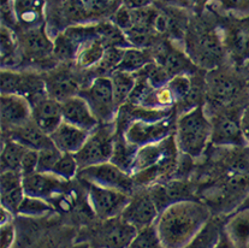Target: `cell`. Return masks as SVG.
I'll return each instance as SVG.
<instances>
[{
    "mask_svg": "<svg viewBox=\"0 0 249 248\" xmlns=\"http://www.w3.org/2000/svg\"><path fill=\"white\" fill-rule=\"evenodd\" d=\"M106 49H107V46L99 35L98 37L89 40L81 47L73 64L78 69L85 70V71L86 70H94L103 60Z\"/></svg>",
    "mask_w": 249,
    "mask_h": 248,
    "instance_id": "4316f807",
    "label": "cell"
},
{
    "mask_svg": "<svg viewBox=\"0 0 249 248\" xmlns=\"http://www.w3.org/2000/svg\"><path fill=\"white\" fill-rule=\"evenodd\" d=\"M89 131L83 130L77 126L63 122L55 129L54 133L50 135L53 145L63 153L76 154L89 136Z\"/></svg>",
    "mask_w": 249,
    "mask_h": 248,
    "instance_id": "cb8c5ba5",
    "label": "cell"
},
{
    "mask_svg": "<svg viewBox=\"0 0 249 248\" xmlns=\"http://www.w3.org/2000/svg\"><path fill=\"white\" fill-rule=\"evenodd\" d=\"M30 104H32L33 121L47 135L54 133L55 129L64 122L62 103L52 99L48 97V94L33 100Z\"/></svg>",
    "mask_w": 249,
    "mask_h": 248,
    "instance_id": "ffe728a7",
    "label": "cell"
},
{
    "mask_svg": "<svg viewBox=\"0 0 249 248\" xmlns=\"http://www.w3.org/2000/svg\"><path fill=\"white\" fill-rule=\"evenodd\" d=\"M70 182L51 173H36L23 177V188L25 195L51 200L64 195Z\"/></svg>",
    "mask_w": 249,
    "mask_h": 248,
    "instance_id": "ac0fdd59",
    "label": "cell"
},
{
    "mask_svg": "<svg viewBox=\"0 0 249 248\" xmlns=\"http://www.w3.org/2000/svg\"><path fill=\"white\" fill-rule=\"evenodd\" d=\"M176 121L172 115L159 120H136L129 123L122 134L129 143L142 147L159 142L175 134Z\"/></svg>",
    "mask_w": 249,
    "mask_h": 248,
    "instance_id": "7c38bea8",
    "label": "cell"
},
{
    "mask_svg": "<svg viewBox=\"0 0 249 248\" xmlns=\"http://www.w3.org/2000/svg\"><path fill=\"white\" fill-rule=\"evenodd\" d=\"M77 178L86 184H95L105 188L117 189L130 195H133L137 189L131 175L122 170L111 161L80 169Z\"/></svg>",
    "mask_w": 249,
    "mask_h": 248,
    "instance_id": "8fae6325",
    "label": "cell"
},
{
    "mask_svg": "<svg viewBox=\"0 0 249 248\" xmlns=\"http://www.w3.org/2000/svg\"><path fill=\"white\" fill-rule=\"evenodd\" d=\"M137 149L139 147L131 145L125 140L123 134H116L111 163H113L125 173L130 174Z\"/></svg>",
    "mask_w": 249,
    "mask_h": 248,
    "instance_id": "4dcf8cb0",
    "label": "cell"
},
{
    "mask_svg": "<svg viewBox=\"0 0 249 248\" xmlns=\"http://www.w3.org/2000/svg\"><path fill=\"white\" fill-rule=\"evenodd\" d=\"M0 236H1V248H11L16 239V229L12 222L1 225Z\"/></svg>",
    "mask_w": 249,
    "mask_h": 248,
    "instance_id": "60d3db41",
    "label": "cell"
},
{
    "mask_svg": "<svg viewBox=\"0 0 249 248\" xmlns=\"http://www.w3.org/2000/svg\"><path fill=\"white\" fill-rule=\"evenodd\" d=\"M211 136L212 124L205 105L184 111L177 118L175 138L183 156L189 157L193 160L201 158L211 145Z\"/></svg>",
    "mask_w": 249,
    "mask_h": 248,
    "instance_id": "277c9868",
    "label": "cell"
},
{
    "mask_svg": "<svg viewBox=\"0 0 249 248\" xmlns=\"http://www.w3.org/2000/svg\"><path fill=\"white\" fill-rule=\"evenodd\" d=\"M129 248H165L160 240L156 224L137 230Z\"/></svg>",
    "mask_w": 249,
    "mask_h": 248,
    "instance_id": "8d00e7d4",
    "label": "cell"
},
{
    "mask_svg": "<svg viewBox=\"0 0 249 248\" xmlns=\"http://www.w3.org/2000/svg\"><path fill=\"white\" fill-rule=\"evenodd\" d=\"M37 165H39V151L35 149H28L27 153L23 157L21 164V174L22 176H28L37 171Z\"/></svg>",
    "mask_w": 249,
    "mask_h": 248,
    "instance_id": "ab89813d",
    "label": "cell"
},
{
    "mask_svg": "<svg viewBox=\"0 0 249 248\" xmlns=\"http://www.w3.org/2000/svg\"><path fill=\"white\" fill-rule=\"evenodd\" d=\"M238 68L227 62L206 71V108H243L249 104V87Z\"/></svg>",
    "mask_w": 249,
    "mask_h": 248,
    "instance_id": "3957f363",
    "label": "cell"
},
{
    "mask_svg": "<svg viewBox=\"0 0 249 248\" xmlns=\"http://www.w3.org/2000/svg\"><path fill=\"white\" fill-rule=\"evenodd\" d=\"M240 123L241 129H242L243 138H245L246 143H247V146L249 147V104L243 108L242 112H241Z\"/></svg>",
    "mask_w": 249,
    "mask_h": 248,
    "instance_id": "b9f144b4",
    "label": "cell"
},
{
    "mask_svg": "<svg viewBox=\"0 0 249 248\" xmlns=\"http://www.w3.org/2000/svg\"><path fill=\"white\" fill-rule=\"evenodd\" d=\"M243 108L205 107L212 124L211 145L214 147H245L247 146L240 123L241 112Z\"/></svg>",
    "mask_w": 249,
    "mask_h": 248,
    "instance_id": "5b68a950",
    "label": "cell"
},
{
    "mask_svg": "<svg viewBox=\"0 0 249 248\" xmlns=\"http://www.w3.org/2000/svg\"><path fill=\"white\" fill-rule=\"evenodd\" d=\"M160 211L148 188H137L121 217L137 230L156 224Z\"/></svg>",
    "mask_w": 249,
    "mask_h": 248,
    "instance_id": "9a60e30c",
    "label": "cell"
},
{
    "mask_svg": "<svg viewBox=\"0 0 249 248\" xmlns=\"http://www.w3.org/2000/svg\"><path fill=\"white\" fill-rule=\"evenodd\" d=\"M0 112L2 131L11 130L33 120L32 104L18 94H1Z\"/></svg>",
    "mask_w": 249,
    "mask_h": 248,
    "instance_id": "d6986e66",
    "label": "cell"
},
{
    "mask_svg": "<svg viewBox=\"0 0 249 248\" xmlns=\"http://www.w3.org/2000/svg\"><path fill=\"white\" fill-rule=\"evenodd\" d=\"M53 210H54V207L47 200L25 195L17 214L25 217H41L44 214H47L48 212L53 211Z\"/></svg>",
    "mask_w": 249,
    "mask_h": 248,
    "instance_id": "e575fe53",
    "label": "cell"
},
{
    "mask_svg": "<svg viewBox=\"0 0 249 248\" xmlns=\"http://www.w3.org/2000/svg\"><path fill=\"white\" fill-rule=\"evenodd\" d=\"M46 92L52 99L64 103L65 100L78 95L83 89L80 77L69 68H53L45 72Z\"/></svg>",
    "mask_w": 249,
    "mask_h": 248,
    "instance_id": "e0dca14e",
    "label": "cell"
},
{
    "mask_svg": "<svg viewBox=\"0 0 249 248\" xmlns=\"http://www.w3.org/2000/svg\"><path fill=\"white\" fill-rule=\"evenodd\" d=\"M64 122L91 133L99 126V121L85 98L80 94L62 103Z\"/></svg>",
    "mask_w": 249,
    "mask_h": 248,
    "instance_id": "44dd1931",
    "label": "cell"
},
{
    "mask_svg": "<svg viewBox=\"0 0 249 248\" xmlns=\"http://www.w3.org/2000/svg\"><path fill=\"white\" fill-rule=\"evenodd\" d=\"M29 148L9 138H2L1 171H19L23 157Z\"/></svg>",
    "mask_w": 249,
    "mask_h": 248,
    "instance_id": "f546056e",
    "label": "cell"
},
{
    "mask_svg": "<svg viewBox=\"0 0 249 248\" xmlns=\"http://www.w3.org/2000/svg\"><path fill=\"white\" fill-rule=\"evenodd\" d=\"M91 111L100 124L114 123L118 113V106L113 94L112 81L110 76H94L88 85L81 90Z\"/></svg>",
    "mask_w": 249,
    "mask_h": 248,
    "instance_id": "8992f818",
    "label": "cell"
},
{
    "mask_svg": "<svg viewBox=\"0 0 249 248\" xmlns=\"http://www.w3.org/2000/svg\"><path fill=\"white\" fill-rule=\"evenodd\" d=\"M224 227L225 222L220 219V216H212L185 248H217L224 234Z\"/></svg>",
    "mask_w": 249,
    "mask_h": 248,
    "instance_id": "83f0119b",
    "label": "cell"
},
{
    "mask_svg": "<svg viewBox=\"0 0 249 248\" xmlns=\"http://www.w3.org/2000/svg\"><path fill=\"white\" fill-rule=\"evenodd\" d=\"M0 210H1V211H0V219H1V225L12 222L15 214L11 213L10 211H7V210L5 209V207H2V206H1V209H0Z\"/></svg>",
    "mask_w": 249,
    "mask_h": 248,
    "instance_id": "f6af8a7d",
    "label": "cell"
},
{
    "mask_svg": "<svg viewBox=\"0 0 249 248\" xmlns=\"http://www.w3.org/2000/svg\"><path fill=\"white\" fill-rule=\"evenodd\" d=\"M154 62L153 53L151 50L137 49V47H128L124 50L123 58L121 64L118 65L117 71H125L130 74H136L142 69Z\"/></svg>",
    "mask_w": 249,
    "mask_h": 248,
    "instance_id": "f1b7e54d",
    "label": "cell"
},
{
    "mask_svg": "<svg viewBox=\"0 0 249 248\" xmlns=\"http://www.w3.org/2000/svg\"><path fill=\"white\" fill-rule=\"evenodd\" d=\"M208 10L220 16L248 17L249 0H212Z\"/></svg>",
    "mask_w": 249,
    "mask_h": 248,
    "instance_id": "d6a6232c",
    "label": "cell"
},
{
    "mask_svg": "<svg viewBox=\"0 0 249 248\" xmlns=\"http://www.w3.org/2000/svg\"><path fill=\"white\" fill-rule=\"evenodd\" d=\"M212 0H192V14L200 16L210 9Z\"/></svg>",
    "mask_w": 249,
    "mask_h": 248,
    "instance_id": "7bdbcfd3",
    "label": "cell"
},
{
    "mask_svg": "<svg viewBox=\"0 0 249 248\" xmlns=\"http://www.w3.org/2000/svg\"><path fill=\"white\" fill-rule=\"evenodd\" d=\"M116 138V124H99L88 136L82 148L75 154L80 169L111 161Z\"/></svg>",
    "mask_w": 249,
    "mask_h": 248,
    "instance_id": "ba28073f",
    "label": "cell"
},
{
    "mask_svg": "<svg viewBox=\"0 0 249 248\" xmlns=\"http://www.w3.org/2000/svg\"><path fill=\"white\" fill-rule=\"evenodd\" d=\"M63 15L68 28L71 25L93 23L82 0H64Z\"/></svg>",
    "mask_w": 249,
    "mask_h": 248,
    "instance_id": "836d02e7",
    "label": "cell"
},
{
    "mask_svg": "<svg viewBox=\"0 0 249 248\" xmlns=\"http://www.w3.org/2000/svg\"><path fill=\"white\" fill-rule=\"evenodd\" d=\"M222 34L228 62L236 68L249 60V16H222Z\"/></svg>",
    "mask_w": 249,
    "mask_h": 248,
    "instance_id": "52a82bcc",
    "label": "cell"
},
{
    "mask_svg": "<svg viewBox=\"0 0 249 248\" xmlns=\"http://www.w3.org/2000/svg\"><path fill=\"white\" fill-rule=\"evenodd\" d=\"M246 67V75H245V78H246V82H247L248 87H249V60L247 62V64L245 65Z\"/></svg>",
    "mask_w": 249,
    "mask_h": 248,
    "instance_id": "7dc6e473",
    "label": "cell"
},
{
    "mask_svg": "<svg viewBox=\"0 0 249 248\" xmlns=\"http://www.w3.org/2000/svg\"><path fill=\"white\" fill-rule=\"evenodd\" d=\"M137 229L121 216L110 219H99L89 229L90 244L96 248H129L136 236Z\"/></svg>",
    "mask_w": 249,
    "mask_h": 248,
    "instance_id": "30bf717a",
    "label": "cell"
},
{
    "mask_svg": "<svg viewBox=\"0 0 249 248\" xmlns=\"http://www.w3.org/2000/svg\"><path fill=\"white\" fill-rule=\"evenodd\" d=\"M248 209H249V194H248L247 198H246L245 201L242 202V205H241V206L238 207L237 211H240V210H248Z\"/></svg>",
    "mask_w": 249,
    "mask_h": 248,
    "instance_id": "bcb514c9",
    "label": "cell"
},
{
    "mask_svg": "<svg viewBox=\"0 0 249 248\" xmlns=\"http://www.w3.org/2000/svg\"><path fill=\"white\" fill-rule=\"evenodd\" d=\"M122 1L128 7H143L154 4L157 0H122Z\"/></svg>",
    "mask_w": 249,
    "mask_h": 248,
    "instance_id": "ee69618b",
    "label": "cell"
},
{
    "mask_svg": "<svg viewBox=\"0 0 249 248\" xmlns=\"http://www.w3.org/2000/svg\"><path fill=\"white\" fill-rule=\"evenodd\" d=\"M1 94H18L32 103L47 94L44 75L18 70H1Z\"/></svg>",
    "mask_w": 249,
    "mask_h": 248,
    "instance_id": "5bb4252c",
    "label": "cell"
},
{
    "mask_svg": "<svg viewBox=\"0 0 249 248\" xmlns=\"http://www.w3.org/2000/svg\"><path fill=\"white\" fill-rule=\"evenodd\" d=\"M113 94L117 106L121 107L126 103L136 86V74L125 71H114L111 74Z\"/></svg>",
    "mask_w": 249,
    "mask_h": 248,
    "instance_id": "1f68e13d",
    "label": "cell"
},
{
    "mask_svg": "<svg viewBox=\"0 0 249 248\" xmlns=\"http://www.w3.org/2000/svg\"><path fill=\"white\" fill-rule=\"evenodd\" d=\"M0 181L1 206L17 216L19 206L25 198L21 171H1Z\"/></svg>",
    "mask_w": 249,
    "mask_h": 248,
    "instance_id": "7402d4cb",
    "label": "cell"
},
{
    "mask_svg": "<svg viewBox=\"0 0 249 248\" xmlns=\"http://www.w3.org/2000/svg\"><path fill=\"white\" fill-rule=\"evenodd\" d=\"M1 25L14 32L18 30V21H17L14 0H1Z\"/></svg>",
    "mask_w": 249,
    "mask_h": 248,
    "instance_id": "f35d334b",
    "label": "cell"
},
{
    "mask_svg": "<svg viewBox=\"0 0 249 248\" xmlns=\"http://www.w3.org/2000/svg\"><path fill=\"white\" fill-rule=\"evenodd\" d=\"M220 16L212 10L196 16L192 15L184 49L195 65L204 71L215 69L228 62L223 41Z\"/></svg>",
    "mask_w": 249,
    "mask_h": 248,
    "instance_id": "7a4b0ae2",
    "label": "cell"
},
{
    "mask_svg": "<svg viewBox=\"0 0 249 248\" xmlns=\"http://www.w3.org/2000/svg\"><path fill=\"white\" fill-rule=\"evenodd\" d=\"M78 171H80V166L76 160L75 154L63 153L51 174H54L55 176L71 182L73 178H77Z\"/></svg>",
    "mask_w": 249,
    "mask_h": 248,
    "instance_id": "d590c367",
    "label": "cell"
},
{
    "mask_svg": "<svg viewBox=\"0 0 249 248\" xmlns=\"http://www.w3.org/2000/svg\"><path fill=\"white\" fill-rule=\"evenodd\" d=\"M18 29L45 25L46 0H14Z\"/></svg>",
    "mask_w": 249,
    "mask_h": 248,
    "instance_id": "d4e9b609",
    "label": "cell"
},
{
    "mask_svg": "<svg viewBox=\"0 0 249 248\" xmlns=\"http://www.w3.org/2000/svg\"><path fill=\"white\" fill-rule=\"evenodd\" d=\"M130 198V194L122 191L87 184L88 204L94 216L101 221L121 216Z\"/></svg>",
    "mask_w": 249,
    "mask_h": 248,
    "instance_id": "4fadbf2b",
    "label": "cell"
},
{
    "mask_svg": "<svg viewBox=\"0 0 249 248\" xmlns=\"http://www.w3.org/2000/svg\"><path fill=\"white\" fill-rule=\"evenodd\" d=\"M152 53H153L154 62L160 65L171 78L177 75L194 74L200 70L185 53L183 46H179L167 39L160 41Z\"/></svg>",
    "mask_w": 249,
    "mask_h": 248,
    "instance_id": "2e32d148",
    "label": "cell"
},
{
    "mask_svg": "<svg viewBox=\"0 0 249 248\" xmlns=\"http://www.w3.org/2000/svg\"><path fill=\"white\" fill-rule=\"evenodd\" d=\"M212 216L202 200H182L160 212L156 227L165 248H185Z\"/></svg>",
    "mask_w": 249,
    "mask_h": 248,
    "instance_id": "6da1fadb",
    "label": "cell"
},
{
    "mask_svg": "<svg viewBox=\"0 0 249 248\" xmlns=\"http://www.w3.org/2000/svg\"><path fill=\"white\" fill-rule=\"evenodd\" d=\"M62 154L63 152H60L55 146H51V147L39 151V165H37V171H40V173H52L53 168L58 163Z\"/></svg>",
    "mask_w": 249,
    "mask_h": 248,
    "instance_id": "74e56055",
    "label": "cell"
},
{
    "mask_svg": "<svg viewBox=\"0 0 249 248\" xmlns=\"http://www.w3.org/2000/svg\"><path fill=\"white\" fill-rule=\"evenodd\" d=\"M224 230L236 248H249V209L236 211L225 223Z\"/></svg>",
    "mask_w": 249,
    "mask_h": 248,
    "instance_id": "484cf974",
    "label": "cell"
},
{
    "mask_svg": "<svg viewBox=\"0 0 249 248\" xmlns=\"http://www.w3.org/2000/svg\"><path fill=\"white\" fill-rule=\"evenodd\" d=\"M16 35L23 63L33 65H45L51 60L57 63L53 57V39L45 25L18 29Z\"/></svg>",
    "mask_w": 249,
    "mask_h": 248,
    "instance_id": "9c48e42d",
    "label": "cell"
},
{
    "mask_svg": "<svg viewBox=\"0 0 249 248\" xmlns=\"http://www.w3.org/2000/svg\"><path fill=\"white\" fill-rule=\"evenodd\" d=\"M2 136L12 139L24 147L35 149V151H41L44 148L54 146L50 135H47L44 130H41L33 120L21 126L11 129V130L2 131Z\"/></svg>",
    "mask_w": 249,
    "mask_h": 248,
    "instance_id": "603a6c76",
    "label": "cell"
}]
</instances>
